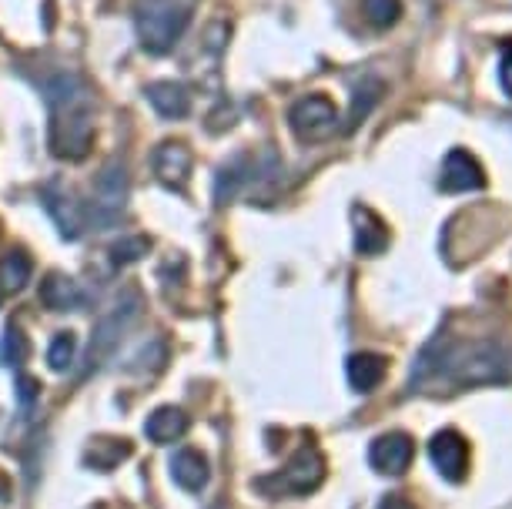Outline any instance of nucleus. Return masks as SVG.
<instances>
[{
    "instance_id": "cd10ccee",
    "label": "nucleus",
    "mask_w": 512,
    "mask_h": 509,
    "mask_svg": "<svg viewBox=\"0 0 512 509\" xmlns=\"http://www.w3.org/2000/svg\"><path fill=\"white\" fill-rule=\"evenodd\" d=\"M499 84H502V91L512 98V47H506L502 51V64H499Z\"/></svg>"
},
{
    "instance_id": "c756f323",
    "label": "nucleus",
    "mask_w": 512,
    "mask_h": 509,
    "mask_svg": "<svg viewBox=\"0 0 512 509\" xmlns=\"http://www.w3.org/2000/svg\"><path fill=\"white\" fill-rule=\"evenodd\" d=\"M7 496H11V483H7V476L0 473V503H4Z\"/></svg>"
},
{
    "instance_id": "dca6fc26",
    "label": "nucleus",
    "mask_w": 512,
    "mask_h": 509,
    "mask_svg": "<svg viewBox=\"0 0 512 509\" xmlns=\"http://www.w3.org/2000/svg\"><path fill=\"white\" fill-rule=\"evenodd\" d=\"M185 432H188V416L181 409H175V406L154 409L148 416V422H144V436H148L151 443H158V446L175 443V439H181Z\"/></svg>"
},
{
    "instance_id": "aec40b11",
    "label": "nucleus",
    "mask_w": 512,
    "mask_h": 509,
    "mask_svg": "<svg viewBox=\"0 0 512 509\" xmlns=\"http://www.w3.org/2000/svg\"><path fill=\"white\" fill-rule=\"evenodd\" d=\"M131 456V443L128 439H94L91 449L84 453V459H88V466L101 469V473H111L114 466L121 463V459Z\"/></svg>"
},
{
    "instance_id": "ddd939ff",
    "label": "nucleus",
    "mask_w": 512,
    "mask_h": 509,
    "mask_svg": "<svg viewBox=\"0 0 512 509\" xmlns=\"http://www.w3.org/2000/svg\"><path fill=\"white\" fill-rule=\"evenodd\" d=\"M352 218H355V252L369 255V258L382 255L385 248H389V225L365 205H355Z\"/></svg>"
},
{
    "instance_id": "f3484780",
    "label": "nucleus",
    "mask_w": 512,
    "mask_h": 509,
    "mask_svg": "<svg viewBox=\"0 0 512 509\" xmlns=\"http://www.w3.org/2000/svg\"><path fill=\"white\" fill-rule=\"evenodd\" d=\"M345 372H349L352 389L372 392V389L382 386L385 372H389V362H385L382 355H375V352H359V355H352V359H349Z\"/></svg>"
},
{
    "instance_id": "1a4fd4ad",
    "label": "nucleus",
    "mask_w": 512,
    "mask_h": 509,
    "mask_svg": "<svg viewBox=\"0 0 512 509\" xmlns=\"http://www.w3.org/2000/svg\"><path fill=\"white\" fill-rule=\"evenodd\" d=\"M429 456L432 463H436V469L442 476L449 479V483H462L469 473V443L459 436L456 429H442L432 436L429 443Z\"/></svg>"
},
{
    "instance_id": "39448f33",
    "label": "nucleus",
    "mask_w": 512,
    "mask_h": 509,
    "mask_svg": "<svg viewBox=\"0 0 512 509\" xmlns=\"http://www.w3.org/2000/svg\"><path fill=\"white\" fill-rule=\"evenodd\" d=\"M141 312V295L138 292H124L118 302L111 305L108 312L101 315L98 325H94V335H91V349H88V372L98 369L108 355L118 349V342L124 339V332L131 329L134 319Z\"/></svg>"
},
{
    "instance_id": "a211bd4d",
    "label": "nucleus",
    "mask_w": 512,
    "mask_h": 509,
    "mask_svg": "<svg viewBox=\"0 0 512 509\" xmlns=\"http://www.w3.org/2000/svg\"><path fill=\"white\" fill-rule=\"evenodd\" d=\"M171 476L181 489L188 493H201L208 486V459L195 453V449H181V453L171 459Z\"/></svg>"
},
{
    "instance_id": "412c9836",
    "label": "nucleus",
    "mask_w": 512,
    "mask_h": 509,
    "mask_svg": "<svg viewBox=\"0 0 512 509\" xmlns=\"http://www.w3.org/2000/svg\"><path fill=\"white\" fill-rule=\"evenodd\" d=\"M248 175H255V168H251V158H235V161H228V165L218 171V181H215V198H218V205H225L228 198H235V195H238V188L248 181Z\"/></svg>"
},
{
    "instance_id": "c85d7f7f",
    "label": "nucleus",
    "mask_w": 512,
    "mask_h": 509,
    "mask_svg": "<svg viewBox=\"0 0 512 509\" xmlns=\"http://www.w3.org/2000/svg\"><path fill=\"white\" fill-rule=\"evenodd\" d=\"M379 509H415L409 499H402V496H389V499H382Z\"/></svg>"
},
{
    "instance_id": "f257e3e1",
    "label": "nucleus",
    "mask_w": 512,
    "mask_h": 509,
    "mask_svg": "<svg viewBox=\"0 0 512 509\" xmlns=\"http://www.w3.org/2000/svg\"><path fill=\"white\" fill-rule=\"evenodd\" d=\"M512 376V352L496 339L456 342V345H429L412 372V382L442 379L456 389L466 386H492Z\"/></svg>"
},
{
    "instance_id": "5701e85b",
    "label": "nucleus",
    "mask_w": 512,
    "mask_h": 509,
    "mask_svg": "<svg viewBox=\"0 0 512 509\" xmlns=\"http://www.w3.org/2000/svg\"><path fill=\"white\" fill-rule=\"evenodd\" d=\"M74 352H77V335L74 332H57L51 349H47V362H51L54 372H67L74 362Z\"/></svg>"
},
{
    "instance_id": "bb28decb",
    "label": "nucleus",
    "mask_w": 512,
    "mask_h": 509,
    "mask_svg": "<svg viewBox=\"0 0 512 509\" xmlns=\"http://www.w3.org/2000/svg\"><path fill=\"white\" fill-rule=\"evenodd\" d=\"M37 392H41V386H37V379H31V376H17V399H21V406H24V409L37 399Z\"/></svg>"
},
{
    "instance_id": "4be33fe9",
    "label": "nucleus",
    "mask_w": 512,
    "mask_h": 509,
    "mask_svg": "<svg viewBox=\"0 0 512 509\" xmlns=\"http://www.w3.org/2000/svg\"><path fill=\"white\" fill-rule=\"evenodd\" d=\"M362 17L375 31H389L402 17V0H362Z\"/></svg>"
},
{
    "instance_id": "f03ea898",
    "label": "nucleus",
    "mask_w": 512,
    "mask_h": 509,
    "mask_svg": "<svg viewBox=\"0 0 512 509\" xmlns=\"http://www.w3.org/2000/svg\"><path fill=\"white\" fill-rule=\"evenodd\" d=\"M47 108H51V128L47 144L51 155L61 161H84L94 148V94L77 74H57L47 84Z\"/></svg>"
},
{
    "instance_id": "6ab92c4d",
    "label": "nucleus",
    "mask_w": 512,
    "mask_h": 509,
    "mask_svg": "<svg viewBox=\"0 0 512 509\" xmlns=\"http://www.w3.org/2000/svg\"><path fill=\"white\" fill-rule=\"evenodd\" d=\"M34 275V262L27 258V252H7L4 258H0V288H4L7 295H17L21 288L31 282Z\"/></svg>"
},
{
    "instance_id": "6e6552de",
    "label": "nucleus",
    "mask_w": 512,
    "mask_h": 509,
    "mask_svg": "<svg viewBox=\"0 0 512 509\" xmlns=\"http://www.w3.org/2000/svg\"><path fill=\"white\" fill-rule=\"evenodd\" d=\"M44 208L51 211V218L61 228L64 238H81L84 225H88V208H84V201H77V195L61 181H51V185L44 188Z\"/></svg>"
},
{
    "instance_id": "20e7f679",
    "label": "nucleus",
    "mask_w": 512,
    "mask_h": 509,
    "mask_svg": "<svg viewBox=\"0 0 512 509\" xmlns=\"http://www.w3.org/2000/svg\"><path fill=\"white\" fill-rule=\"evenodd\" d=\"M322 479H325V459H322V453H318L315 443H305L292 459H288V466L282 469V473L258 479L255 489H262V493L272 496V499L308 496L322 486Z\"/></svg>"
},
{
    "instance_id": "b1692460",
    "label": "nucleus",
    "mask_w": 512,
    "mask_h": 509,
    "mask_svg": "<svg viewBox=\"0 0 512 509\" xmlns=\"http://www.w3.org/2000/svg\"><path fill=\"white\" fill-rule=\"evenodd\" d=\"M148 252H151V238L131 235V238H121V242L111 248V262L114 265H134V262H141Z\"/></svg>"
},
{
    "instance_id": "393cba45",
    "label": "nucleus",
    "mask_w": 512,
    "mask_h": 509,
    "mask_svg": "<svg viewBox=\"0 0 512 509\" xmlns=\"http://www.w3.org/2000/svg\"><path fill=\"white\" fill-rule=\"evenodd\" d=\"M27 352H31V345H27L24 332L11 325V329L4 332V342H0V362H4V366H24Z\"/></svg>"
},
{
    "instance_id": "a878e982",
    "label": "nucleus",
    "mask_w": 512,
    "mask_h": 509,
    "mask_svg": "<svg viewBox=\"0 0 512 509\" xmlns=\"http://www.w3.org/2000/svg\"><path fill=\"white\" fill-rule=\"evenodd\" d=\"M228 37H231V24L225 21V17H215V21L205 27V34H201V51L218 61L221 51L228 47Z\"/></svg>"
},
{
    "instance_id": "423d86ee",
    "label": "nucleus",
    "mask_w": 512,
    "mask_h": 509,
    "mask_svg": "<svg viewBox=\"0 0 512 509\" xmlns=\"http://www.w3.org/2000/svg\"><path fill=\"white\" fill-rule=\"evenodd\" d=\"M288 128L302 144H322L338 131V108L328 94H305L288 111Z\"/></svg>"
},
{
    "instance_id": "2eb2a0df",
    "label": "nucleus",
    "mask_w": 512,
    "mask_h": 509,
    "mask_svg": "<svg viewBox=\"0 0 512 509\" xmlns=\"http://www.w3.org/2000/svg\"><path fill=\"white\" fill-rule=\"evenodd\" d=\"M41 302H44V309H51V312H71L84 305V292L71 275L51 272L41 282Z\"/></svg>"
},
{
    "instance_id": "7ed1b4c3",
    "label": "nucleus",
    "mask_w": 512,
    "mask_h": 509,
    "mask_svg": "<svg viewBox=\"0 0 512 509\" xmlns=\"http://www.w3.org/2000/svg\"><path fill=\"white\" fill-rule=\"evenodd\" d=\"M198 0H148L138 11V37L148 54H168L185 37Z\"/></svg>"
},
{
    "instance_id": "9d476101",
    "label": "nucleus",
    "mask_w": 512,
    "mask_h": 509,
    "mask_svg": "<svg viewBox=\"0 0 512 509\" xmlns=\"http://www.w3.org/2000/svg\"><path fill=\"white\" fill-rule=\"evenodd\" d=\"M439 185H442V191H449V195H459V191H479V188H486V171H482V165L469 155V151L452 148L446 161H442Z\"/></svg>"
},
{
    "instance_id": "4468645a",
    "label": "nucleus",
    "mask_w": 512,
    "mask_h": 509,
    "mask_svg": "<svg viewBox=\"0 0 512 509\" xmlns=\"http://www.w3.org/2000/svg\"><path fill=\"white\" fill-rule=\"evenodd\" d=\"M144 94H148L151 108L168 121H181L191 111V94L181 81H151Z\"/></svg>"
},
{
    "instance_id": "f8f14e48",
    "label": "nucleus",
    "mask_w": 512,
    "mask_h": 509,
    "mask_svg": "<svg viewBox=\"0 0 512 509\" xmlns=\"http://www.w3.org/2000/svg\"><path fill=\"white\" fill-rule=\"evenodd\" d=\"M415 456V446L412 439L405 436V432H385L379 436L369 449V463L372 469H379V473H389V476H402L405 469H409Z\"/></svg>"
},
{
    "instance_id": "0eeeda50",
    "label": "nucleus",
    "mask_w": 512,
    "mask_h": 509,
    "mask_svg": "<svg viewBox=\"0 0 512 509\" xmlns=\"http://www.w3.org/2000/svg\"><path fill=\"white\" fill-rule=\"evenodd\" d=\"M124 201H128V171H124L121 161H108L101 168L98 181H94V195L88 205V222L98 228H108L121 218Z\"/></svg>"
},
{
    "instance_id": "9b49d317",
    "label": "nucleus",
    "mask_w": 512,
    "mask_h": 509,
    "mask_svg": "<svg viewBox=\"0 0 512 509\" xmlns=\"http://www.w3.org/2000/svg\"><path fill=\"white\" fill-rule=\"evenodd\" d=\"M151 165L158 181H164L168 188H185L191 165H195V155H191L185 141H161L151 155Z\"/></svg>"
}]
</instances>
